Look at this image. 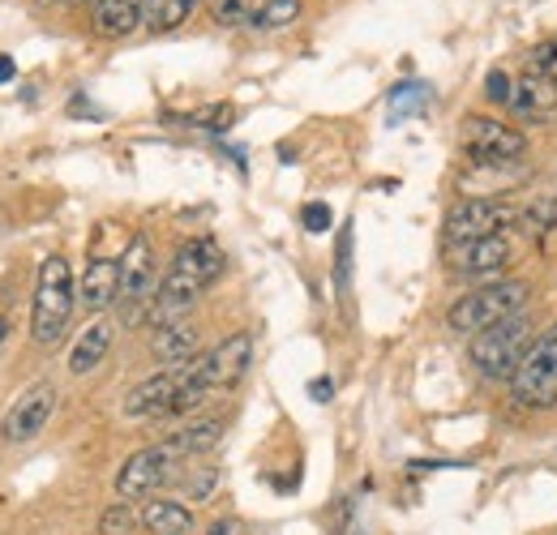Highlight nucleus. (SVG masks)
<instances>
[{
	"label": "nucleus",
	"instance_id": "1",
	"mask_svg": "<svg viewBox=\"0 0 557 535\" xmlns=\"http://www.w3.org/2000/svg\"><path fill=\"white\" fill-rule=\"evenodd\" d=\"M219 274H223V249H219L210 236L185 240V245L176 249V258H172L168 278L159 283V291H154V300H150V318H154V326H163V322H181L185 309L207 291Z\"/></svg>",
	"mask_w": 557,
	"mask_h": 535
},
{
	"label": "nucleus",
	"instance_id": "2",
	"mask_svg": "<svg viewBox=\"0 0 557 535\" xmlns=\"http://www.w3.org/2000/svg\"><path fill=\"white\" fill-rule=\"evenodd\" d=\"M73 304H77V287H73L70 262L61 253L44 258L35 278V304H30V338L39 347H57L70 331Z\"/></svg>",
	"mask_w": 557,
	"mask_h": 535
},
{
	"label": "nucleus",
	"instance_id": "3",
	"mask_svg": "<svg viewBox=\"0 0 557 535\" xmlns=\"http://www.w3.org/2000/svg\"><path fill=\"white\" fill-rule=\"evenodd\" d=\"M528 291H532V287H528L523 278H497V283H485V287H472L468 296H459V300L450 304L446 322H450V331H459V335H481L488 326H497V322L523 313Z\"/></svg>",
	"mask_w": 557,
	"mask_h": 535
},
{
	"label": "nucleus",
	"instance_id": "4",
	"mask_svg": "<svg viewBox=\"0 0 557 535\" xmlns=\"http://www.w3.org/2000/svg\"><path fill=\"white\" fill-rule=\"evenodd\" d=\"M510 399L523 407H554L557 402V326L536 343H528L523 360L510 373Z\"/></svg>",
	"mask_w": 557,
	"mask_h": 535
},
{
	"label": "nucleus",
	"instance_id": "5",
	"mask_svg": "<svg viewBox=\"0 0 557 535\" xmlns=\"http://www.w3.org/2000/svg\"><path fill=\"white\" fill-rule=\"evenodd\" d=\"M249 364H253V335H249V331H236V335L223 338L219 347L194 356V360L185 364V377H189L194 386H202L207 395H219V390H232V386L249 373Z\"/></svg>",
	"mask_w": 557,
	"mask_h": 535
},
{
	"label": "nucleus",
	"instance_id": "6",
	"mask_svg": "<svg viewBox=\"0 0 557 535\" xmlns=\"http://www.w3.org/2000/svg\"><path fill=\"white\" fill-rule=\"evenodd\" d=\"M528 335H532L528 313H515V318L488 326L481 335H472V347H468V351H472V364H476L485 377H510L515 364H519L523 351H528Z\"/></svg>",
	"mask_w": 557,
	"mask_h": 535
},
{
	"label": "nucleus",
	"instance_id": "7",
	"mask_svg": "<svg viewBox=\"0 0 557 535\" xmlns=\"http://www.w3.org/2000/svg\"><path fill=\"white\" fill-rule=\"evenodd\" d=\"M519 219L515 206L493 198H463L446 210V223H442V236H446V249L450 245H468V240H488V236H502L510 223Z\"/></svg>",
	"mask_w": 557,
	"mask_h": 535
},
{
	"label": "nucleus",
	"instance_id": "8",
	"mask_svg": "<svg viewBox=\"0 0 557 535\" xmlns=\"http://www.w3.org/2000/svg\"><path fill=\"white\" fill-rule=\"evenodd\" d=\"M181 455L163 441V446H146L138 455L125 459V468L116 471V497L121 501H141V497H154L159 488H168L176 475H181Z\"/></svg>",
	"mask_w": 557,
	"mask_h": 535
},
{
	"label": "nucleus",
	"instance_id": "9",
	"mask_svg": "<svg viewBox=\"0 0 557 535\" xmlns=\"http://www.w3.org/2000/svg\"><path fill=\"white\" fill-rule=\"evenodd\" d=\"M52 411H57V386H52V382H35L30 390H22V395L13 399V407L4 411V420H0V437L13 441V446L35 441V437L48 428Z\"/></svg>",
	"mask_w": 557,
	"mask_h": 535
},
{
	"label": "nucleus",
	"instance_id": "10",
	"mask_svg": "<svg viewBox=\"0 0 557 535\" xmlns=\"http://www.w3.org/2000/svg\"><path fill=\"white\" fill-rule=\"evenodd\" d=\"M459 137H463V150H468L476 163H485V167L510 163V159H519V154L528 150V137L519 134V129H510V125H502V121H488V116H468Z\"/></svg>",
	"mask_w": 557,
	"mask_h": 535
},
{
	"label": "nucleus",
	"instance_id": "11",
	"mask_svg": "<svg viewBox=\"0 0 557 535\" xmlns=\"http://www.w3.org/2000/svg\"><path fill=\"white\" fill-rule=\"evenodd\" d=\"M510 240L506 236H488V240H468V245H450V274L455 278H502V270L510 266Z\"/></svg>",
	"mask_w": 557,
	"mask_h": 535
},
{
	"label": "nucleus",
	"instance_id": "12",
	"mask_svg": "<svg viewBox=\"0 0 557 535\" xmlns=\"http://www.w3.org/2000/svg\"><path fill=\"white\" fill-rule=\"evenodd\" d=\"M181 390H185V373H181V369H163V373L146 377V382H138V386L125 395V415H129V420H159V415H172Z\"/></svg>",
	"mask_w": 557,
	"mask_h": 535
},
{
	"label": "nucleus",
	"instance_id": "13",
	"mask_svg": "<svg viewBox=\"0 0 557 535\" xmlns=\"http://www.w3.org/2000/svg\"><path fill=\"white\" fill-rule=\"evenodd\" d=\"M154 245L150 236H134L129 249L121 253V300L138 309L154 300Z\"/></svg>",
	"mask_w": 557,
	"mask_h": 535
},
{
	"label": "nucleus",
	"instance_id": "14",
	"mask_svg": "<svg viewBox=\"0 0 557 535\" xmlns=\"http://www.w3.org/2000/svg\"><path fill=\"white\" fill-rule=\"evenodd\" d=\"M121 300V258H90L77 283V304L86 313H103Z\"/></svg>",
	"mask_w": 557,
	"mask_h": 535
},
{
	"label": "nucleus",
	"instance_id": "15",
	"mask_svg": "<svg viewBox=\"0 0 557 535\" xmlns=\"http://www.w3.org/2000/svg\"><path fill=\"white\" fill-rule=\"evenodd\" d=\"M90 22H95V35L125 39L138 26H146V0H99L95 13H90Z\"/></svg>",
	"mask_w": 557,
	"mask_h": 535
},
{
	"label": "nucleus",
	"instance_id": "16",
	"mask_svg": "<svg viewBox=\"0 0 557 535\" xmlns=\"http://www.w3.org/2000/svg\"><path fill=\"white\" fill-rule=\"evenodd\" d=\"M141 527L150 535H185L194 532V510L185 501H172V497H154L141 506Z\"/></svg>",
	"mask_w": 557,
	"mask_h": 535
},
{
	"label": "nucleus",
	"instance_id": "17",
	"mask_svg": "<svg viewBox=\"0 0 557 535\" xmlns=\"http://www.w3.org/2000/svg\"><path fill=\"white\" fill-rule=\"evenodd\" d=\"M154 356L168 364V369H181V364H189L194 356H198V331L189 326V322H163L159 331H154Z\"/></svg>",
	"mask_w": 557,
	"mask_h": 535
},
{
	"label": "nucleus",
	"instance_id": "18",
	"mask_svg": "<svg viewBox=\"0 0 557 535\" xmlns=\"http://www.w3.org/2000/svg\"><path fill=\"white\" fill-rule=\"evenodd\" d=\"M510 112H519L523 121H545V116H554L557 112V86L549 82H541V77H523L515 90H510V103H506Z\"/></svg>",
	"mask_w": 557,
	"mask_h": 535
},
{
	"label": "nucleus",
	"instance_id": "19",
	"mask_svg": "<svg viewBox=\"0 0 557 535\" xmlns=\"http://www.w3.org/2000/svg\"><path fill=\"white\" fill-rule=\"evenodd\" d=\"M108 347H112V326H108V322H90V326L77 335V343H73V351H70V373H73V377L95 373V369L103 364Z\"/></svg>",
	"mask_w": 557,
	"mask_h": 535
},
{
	"label": "nucleus",
	"instance_id": "20",
	"mask_svg": "<svg viewBox=\"0 0 557 535\" xmlns=\"http://www.w3.org/2000/svg\"><path fill=\"white\" fill-rule=\"evenodd\" d=\"M219 441H223V424H219V420H194V424H185L181 433H172V437H168V446H172L181 459L210 455Z\"/></svg>",
	"mask_w": 557,
	"mask_h": 535
},
{
	"label": "nucleus",
	"instance_id": "21",
	"mask_svg": "<svg viewBox=\"0 0 557 535\" xmlns=\"http://www.w3.org/2000/svg\"><path fill=\"white\" fill-rule=\"evenodd\" d=\"M194 9H198V0H146V26L154 35H168V30L185 26L194 17Z\"/></svg>",
	"mask_w": 557,
	"mask_h": 535
},
{
	"label": "nucleus",
	"instance_id": "22",
	"mask_svg": "<svg viewBox=\"0 0 557 535\" xmlns=\"http://www.w3.org/2000/svg\"><path fill=\"white\" fill-rule=\"evenodd\" d=\"M207 9L219 26H253L262 0H207Z\"/></svg>",
	"mask_w": 557,
	"mask_h": 535
},
{
	"label": "nucleus",
	"instance_id": "23",
	"mask_svg": "<svg viewBox=\"0 0 557 535\" xmlns=\"http://www.w3.org/2000/svg\"><path fill=\"white\" fill-rule=\"evenodd\" d=\"M296 17H300V0H262L253 30H278V26H292Z\"/></svg>",
	"mask_w": 557,
	"mask_h": 535
},
{
	"label": "nucleus",
	"instance_id": "24",
	"mask_svg": "<svg viewBox=\"0 0 557 535\" xmlns=\"http://www.w3.org/2000/svg\"><path fill=\"white\" fill-rule=\"evenodd\" d=\"M141 519L129 510V501H112L103 514H99V535H134Z\"/></svg>",
	"mask_w": 557,
	"mask_h": 535
},
{
	"label": "nucleus",
	"instance_id": "25",
	"mask_svg": "<svg viewBox=\"0 0 557 535\" xmlns=\"http://www.w3.org/2000/svg\"><path fill=\"white\" fill-rule=\"evenodd\" d=\"M429 103V86L420 82H399L391 90V116H408V112H420Z\"/></svg>",
	"mask_w": 557,
	"mask_h": 535
},
{
	"label": "nucleus",
	"instance_id": "26",
	"mask_svg": "<svg viewBox=\"0 0 557 535\" xmlns=\"http://www.w3.org/2000/svg\"><path fill=\"white\" fill-rule=\"evenodd\" d=\"M528 73H532V77H541V82H549V86H557V39L541 43V48H532V57H528Z\"/></svg>",
	"mask_w": 557,
	"mask_h": 535
},
{
	"label": "nucleus",
	"instance_id": "27",
	"mask_svg": "<svg viewBox=\"0 0 557 535\" xmlns=\"http://www.w3.org/2000/svg\"><path fill=\"white\" fill-rule=\"evenodd\" d=\"M523 223H528L532 232H554L557 227V198H541L528 214H523Z\"/></svg>",
	"mask_w": 557,
	"mask_h": 535
},
{
	"label": "nucleus",
	"instance_id": "28",
	"mask_svg": "<svg viewBox=\"0 0 557 535\" xmlns=\"http://www.w3.org/2000/svg\"><path fill=\"white\" fill-rule=\"evenodd\" d=\"M300 223H305V232H331V223H335V214H331V206H322V201H309L305 210H300Z\"/></svg>",
	"mask_w": 557,
	"mask_h": 535
},
{
	"label": "nucleus",
	"instance_id": "29",
	"mask_svg": "<svg viewBox=\"0 0 557 535\" xmlns=\"http://www.w3.org/2000/svg\"><path fill=\"white\" fill-rule=\"evenodd\" d=\"M510 90H515V82H510V73H502V69H493L485 77V95L488 103H510Z\"/></svg>",
	"mask_w": 557,
	"mask_h": 535
},
{
	"label": "nucleus",
	"instance_id": "30",
	"mask_svg": "<svg viewBox=\"0 0 557 535\" xmlns=\"http://www.w3.org/2000/svg\"><path fill=\"white\" fill-rule=\"evenodd\" d=\"M240 532H245V527H240L236 519H219V523H214L207 535H240Z\"/></svg>",
	"mask_w": 557,
	"mask_h": 535
},
{
	"label": "nucleus",
	"instance_id": "31",
	"mask_svg": "<svg viewBox=\"0 0 557 535\" xmlns=\"http://www.w3.org/2000/svg\"><path fill=\"white\" fill-rule=\"evenodd\" d=\"M309 390H313V399H318V402H326V399H331V390H335V386H331V382L322 377V382H313Z\"/></svg>",
	"mask_w": 557,
	"mask_h": 535
},
{
	"label": "nucleus",
	"instance_id": "32",
	"mask_svg": "<svg viewBox=\"0 0 557 535\" xmlns=\"http://www.w3.org/2000/svg\"><path fill=\"white\" fill-rule=\"evenodd\" d=\"M13 73H17V69H13V57H0V82H13Z\"/></svg>",
	"mask_w": 557,
	"mask_h": 535
},
{
	"label": "nucleus",
	"instance_id": "33",
	"mask_svg": "<svg viewBox=\"0 0 557 535\" xmlns=\"http://www.w3.org/2000/svg\"><path fill=\"white\" fill-rule=\"evenodd\" d=\"M4 338H9V318H0V347H4Z\"/></svg>",
	"mask_w": 557,
	"mask_h": 535
}]
</instances>
